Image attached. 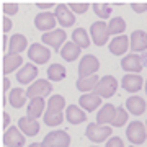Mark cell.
<instances>
[{
    "mask_svg": "<svg viewBox=\"0 0 147 147\" xmlns=\"http://www.w3.org/2000/svg\"><path fill=\"white\" fill-rule=\"evenodd\" d=\"M90 34H92V42L95 46H105L106 42L110 44V30H108V23L101 20H96L92 23L90 26Z\"/></svg>",
    "mask_w": 147,
    "mask_h": 147,
    "instance_id": "6da1fadb",
    "label": "cell"
},
{
    "mask_svg": "<svg viewBox=\"0 0 147 147\" xmlns=\"http://www.w3.org/2000/svg\"><path fill=\"white\" fill-rule=\"evenodd\" d=\"M126 137L127 141L134 144V146H141L147 139V127L144 126V123L141 121H131L126 127Z\"/></svg>",
    "mask_w": 147,
    "mask_h": 147,
    "instance_id": "7a4b0ae2",
    "label": "cell"
},
{
    "mask_svg": "<svg viewBox=\"0 0 147 147\" xmlns=\"http://www.w3.org/2000/svg\"><path fill=\"white\" fill-rule=\"evenodd\" d=\"M98 69H100V61H98V57L93 56V54H85L79 61V79L96 75Z\"/></svg>",
    "mask_w": 147,
    "mask_h": 147,
    "instance_id": "3957f363",
    "label": "cell"
},
{
    "mask_svg": "<svg viewBox=\"0 0 147 147\" xmlns=\"http://www.w3.org/2000/svg\"><path fill=\"white\" fill-rule=\"evenodd\" d=\"M65 39H67V33L62 28H56V30H53L49 33H42V36H41V41L46 46L53 47L54 51H59V53H61L62 46L67 42Z\"/></svg>",
    "mask_w": 147,
    "mask_h": 147,
    "instance_id": "277c9868",
    "label": "cell"
},
{
    "mask_svg": "<svg viewBox=\"0 0 147 147\" xmlns=\"http://www.w3.org/2000/svg\"><path fill=\"white\" fill-rule=\"evenodd\" d=\"M111 132L113 131H111L110 126H100L96 123H90L87 126V129H85V137L90 139L92 142L100 144V142H105L106 139H110Z\"/></svg>",
    "mask_w": 147,
    "mask_h": 147,
    "instance_id": "5b68a950",
    "label": "cell"
},
{
    "mask_svg": "<svg viewBox=\"0 0 147 147\" xmlns=\"http://www.w3.org/2000/svg\"><path fill=\"white\" fill-rule=\"evenodd\" d=\"M44 147H69L70 146V136L67 131L59 129V131H51L47 132L42 139Z\"/></svg>",
    "mask_w": 147,
    "mask_h": 147,
    "instance_id": "8992f818",
    "label": "cell"
},
{
    "mask_svg": "<svg viewBox=\"0 0 147 147\" xmlns=\"http://www.w3.org/2000/svg\"><path fill=\"white\" fill-rule=\"evenodd\" d=\"M54 92L53 82H49L46 79H38L36 82H33L26 90L28 98H44L47 95H51Z\"/></svg>",
    "mask_w": 147,
    "mask_h": 147,
    "instance_id": "52a82bcc",
    "label": "cell"
},
{
    "mask_svg": "<svg viewBox=\"0 0 147 147\" xmlns=\"http://www.w3.org/2000/svg\"><path fill=\"white\" fill-rule=\"evenodd\" d=\"M28 57L30 61H33V64H46L51 59V51L46 44H39V42H33L31 46L28 47Z\"/></svg>",
    "mask_w": 147,
    "mask_h": 147,
    "instance_id": "ba28073f",
    "label": "cell"
},
{
    "mask_svg": "<svg viewBox=\"0 0 147 147\" xmlns=\"http://www.w3.org/2000/svg\"><path fill=\"white\" fill-rule=\"evenodd\" d=\"M116 90H118V80L113 75H105L100 79L96 88H95V93L101 98H111L116 93Z\"/></svg>",
    "mask_w": 147,
    "mask_h": 147,
    "instance_id": "9c48e42d",
    "label": "cell"
},
{
    "mask_svg": "<svg viewBox=\"0 0 147 147\" xmlns=\"http://www.w3.org/2000/svg\"><path fill=\"white\" fill-rule=\"evenodd\" d=\"M54 15H56V20L61 26L69 28L75 25V13L70 10V7L65 5V3H59L54 8Z\"/></svg>",
    "mask_w": 147,
    "mask_h": 147,
    "instance_id": "30bf717a",
    "label": "cell"
},
{
    "mask_svg": "<svg viewBox=\"0 0 147 147\" xmlns=\"http://www.w3.org/2000/svg\"><path fill=\"white\" fill-rule=\"evenodd\" d=\"M56 25H57V20H56V15L53 11H41L34 16V26L39 31L49 33L56 30Z\"/></svg>",
    "mask_w": 147,
    "mask_h": 147,
    "instance_id": "8fae6325",
    "label": "cell"
},
{
    "mask_svg": "<svg viewBox=\"0 0 147 147\" xmlns=\"http://www.w3.org/2000/svg\"><path fill=\"white\" fill-rule=\"evenodd\" d=\"M25 134L20 131L18 126H10L3 134V144L5 147H23L25 146Z\"/></svg>",
    "mask_w": 147,
    "mask_h": 147,
    "instance_id": "7c38bea8",
    "label": "cell"
},
{
    "mask_svg": "<svg viewBox=\"0 0 147 147\" xmlns=\"http://www.w3.org/2000/svg\"><path fill=\"white\" fill-rule=\"evenodd\" d=\"M16 80L21 85H31L33 82L38 80V67L31 62H26L16 72Z\"/></svg>",
    "mask_w": 147,
    "mask_h": 147,
    "instance_id": "4fadbf2b",
    "label": "cell"
},
{
    "mask_svg": "<svg viewBox=\"0 0 147 147\" xmlns=\"http://www.w3.org/2000/svg\"><path fill=\"white\" fill-rule=\"evenodd\" d=\"M121 67L123 70H126L127 74H139L144 69L142 64V57L139 54H126L124 57L121 59Z\"/></svg>",
    "mask_w": 147,
    "mask_h": 147,
    "instance_id": "5bb4252c",
    "label": "cell"
},
{
    "mask_svg": "<svg viewBox=\"0 0 147 147\" xmlns=\"http://www.w3.org/2000/svg\"><path fill=\"white\" fill-rule=\"evenodd\" d=\"M129 41H131V51L134 54L147 51V33L144 30H134L129 36Z\"/></svg>",
    "mask_w": 147,
    "mask_h": 147,
    "instance_id": "9a60e30c",
    "label": "cell"
},
{
    "mask_svg": "<svg viewBox=\"0 0 147 147\" xmlns=\"http://www.w3.org/2000/svg\"><path fill=\"white\" fill-rule=\"evenodd\" d=\"M129 46H131V41H129V36H126V34L115 36L108 44L110 53L115 54V56H124V53H127Z\"/></svg>",
    "mask_w": 147,
    "mask_h": 147,
    "instance_id": "2e32d148",
    "label": "cell"
},
{
    "mask_svg": "<svg viewBox=\"0 0 147 147\" xmlns=\"http://www.w3.org/2000/svg\"><path fill=\"white\" fill-rule=\"evenodd\" d=\"M142 85H146V84H144V80H142V77L139 74H126L121 79V87L126 90V92H129V93L139 92L142 88Z\"/></svg>",
    "mask_w": 147,
    "mask_h": 147,
    "instance_id": "e0dca14e",
    "label": "cell"
},
{
    "mask_svg": "<svg viewBox=\"0 0 147 147\" xmlns=\"http://www.w3.org/2000/svg\"><path fill=\"white\" fill-rule=\"evenodd\" d=\"M18 127H20V131L26 137L36 136L38 132H39V129H41L38 119H33L30 116H21L20 119H18Z\"/></svg>",
    "mask_w": 147,
    "mask_h": 147,
    "instance_id": "ac0fdd59",
    "label": "cell"
},
{
    "mask_svg": "<svg viewBox=\"0 0 147 147\" xmlns=\"http://www.w3.org/2000/svg\"><path fill=\"white\" fill-rule=\"evenodd\" d=\"M100 105H101V96H98L95 92H92V93H84L79 98V106L84 111H90L92 113V111L98 110Z\"/></svg>",
    "mask_w": 147,
    "mask_h": 147,
    "instance_id": "d6986e66",
    "label": "cell"
},
{
    "mask_svg": "<svg viewBox=\"0 0 147 147\" xmlns=\"http://www.w3.org/2000/svg\"><path fill=\"white\" fill-rule=\"evenodd\" d=\"M126 110H127V113H131L134 116H141L147 110V103L139 95H131L126 100Z\"/></svg>",
    "mask_w": 147,
    "mask_h": 147,
    "instance_id": "ffe728a7",
    "label": "cell"
},
{
    "mask_svg": "<svg viewBox=\"0 0 147 147\" xmlns=\"http://www.w3.org/2000/svg\"><path fill=\"white\" fill-rule=\"evenodd\" d=\"M116 108L113 103H106V105H103L98 110V113H96V124H100V126H106L108 123H113V119H115L116 116Z\"/></svg>",
    "mask_w": 147,
    "mask_h": 147,
    "instance_id": "44dd1931",
    "label": "cell"
},
{
    "mask_svg": "<svg viewBox=\"0 0 147 147\" xmlns=\"http://www.w3.org/2000/svg\"><path fill=\"white\" fill-rule=\"evenodd\" d=\"M46 108H47V103L44 101V98H31L26 106V113H28L26 116H30L33 119H38L41 115L46 113L44 111Z\"/></svg>",
    "mask_w": 147,
    "mask_h": 147,
    "instance_id": "7402d4cb",
    "label": "cell"
},
{
    "mask_svg": "<svg viewBox=\"0 0 147 147\" xmlns=\"http://www.w3.org/2000/svg\"><path fill=\"white\" fill-rule=\"evenodd\" d=\"M65 119L70 124H82L87 121V115L79 105H69L65 110Z\"/></svg>",
    "mask_w": 147,
    "mask_h": 147,
    "instance_id": "603a6c76",
    "label": "cell"
},
{
    "mask_svg": "<svg viewBox=\"0 0 147 147\" xmlns=\"http://www.w3.org/2000/svg\"><path fill=\"white\" fill-rule=\"evenodd\" d=\"M28 47V39L25 34L21 33H15L13 36H10V44H8V53L7 54H20Z\"/></svg>",
    "mask_w": 147,
    "mask_h": 147,
    "instance_id": "cb8c5ba5",
    "label": "cell"
},
{
    "mask_svg": "<svg viewBox=\"0 0 147 147\" xmlns=\"http://www.w3.org/2000/svg\"><path fill=\"white\" fill-rule=\"evenodd\" d=\"M25 64H23V57L21 54H5L3 57V72L11 74L15 70H20Z\"/></svg>",
    "mask_w": 147,
    "mask_h": 147,
    "instance_id": "d4e9b609",
    "label": "cell"
},
{
    "mask_svg": "<svg viewBox=\"0 0 147 147\" xmlns=\"http://www.w3.org/2000/svg\"><path fill=\"white\" fill-rule=\"evenodd\" d=\"M26 98H28L26 90L20 88V87H13V88L10 90V93H8V103H10V106H13L15 110L25 106Z\"/></svg>",
    "mask_w": 147,
    "mask_h": 147,
    "instance_id": "484cf974",
    "label": "cell"
},
{
    "mask_svg": "<svg viewBox=\"0 0 147 147\" xmlns=\"http://www.w3.org/2000/svg\"><path fill=\"white\" fill-rule=\"evenodd\" d=\"M80 51H82V49H80L74 41H67L62 46V49H61V57H62L65 62H74L75 59H79Z\"/></svg>",
    "mask_w": 147,
    "mask_h": 147,
    "instance_id": "4316f807",
    "label": "cell"
},
{
    "mask_svg": "<svg viewBox=\"0 0 147 147\" xmlns=\"http://www.w3.org/2000/svg\"><path fill=\"white\" fill-rule=\"evenodd\" d=\"M100 82V77H96V75H92V77H84V79H77V90L79 92H84V93H92V90L95 92L96 88V85Z\"/></svg>",
    "mask_w": 147,
    "mask_h": 147,
    "instance_id": "83f0119b",
    "label": "cell"
},
{
    "mask_svg": "<svg viewBox=\"0 0 147 147\" xmlns=\"http://www.w3.org/2000/svg\"><path fill=\"white\" fill-rule=\"evenodd\" d=\"M64 108H65V98H64L62 95L54 93V95L49 96V100H47V108H46L47 113H56V115H59V113L64 111Z\"/></svg>",
    "mask_w": 147,
    "mask_h": 147,
    "instance_id": "f1b7e54d",
    "label": "cell"
},
{
    "mask_svg": "<svg viewBox=\"0 0 147 147\" xmlns=\"http://www.w3.org/2000/svg\"><path fill=\"white\" fill-rule=\"evenodd\" d=\"M46 74H47L49 82H61V80L67 75V70H65V67L61 65V64H51V65L47 67Z\"/></svg>",
    "mask_w": 147,
    "mask_h": 147,
    "instance_id": "f546056e",
    "label": "cell"
},
{
    "mask_svg": "<svg viewBox=\"0 0 147 147\" xmlns=\"http://www.w3.org/2000/svg\"><path fill=\"white\" fill-rule=\"evenodd\" d=\"M108 30H110V34L113 36H121L123 33L126 31V21L123 16H113L110 21H108Z\"/></svg>",
    "mask_w": 147,
    "mask_h": 147,
    "instance_id": "4dcf8cb0",
    "label": "cell"
},
{
    "mask_svg": "<svg viewBox=\"0 0 147 147\" xmlns=\"http://www.w3.org/2000/svg\"><path fill=\"white\" fill-rule=\"evenodd\" d=\"M72 41L80 49L88 47L90 46V36H88V33H87V30H84V28H75L72 31Z\"/></svg>",
    "mask_w": 147,
    "mask_h": 147,
    "instance_id": "1f68e13d",
    "label": "cell"
},
{
    "mask_svg": "<svg viewBox=\"0 0 147 147\" xmlns=\"http://www.w3.org/2000/svg\"><path fill=\"white\" fill-rule=\"evenodd\" d=\"M111 10H113V5H108V3H93V11L95 15L98 16L101 21L108 20L111 16Z\"/></svg>",
    "mask_w": 147,
    "mask_h": 147,
    "instance_id": "d6a6232c",
    "label": "cell"
},
{
    "mask_svg": "<svg viewBox=\"0 0 147 147\" xmlns=\"http://www.w3.org/2000/svg\"><path fill=\"white\" fill-rule=\"evenodd\" d=\"M127 118H129V115H127V110L126 108H123V106H118V110H116V116H115V119H113V126L115 127H121V126H124L127 123Z\"/></svg>",
    "mask_w": 147,
    "mask_h": 147,
    "instance_id": "836d02e7",
    "label": "cell"
},
{
    "mask_svg": "<svg viewBox=\"0 0 147 147\" xmlns=\"http://www.w3.org/2000/svg\"><path fill=\"white\" fill-rule=\"evenodd\" d=\"M44 123H46L47 126H51V127H54V126H61L62 124V121H64V115L62 113H59V115H56V113H44Z\"/></svg>",
    "mask_w": 147,
    "mask_h": 147,
    "instance_id": "e575fe53",
    "label": "cell"
},
{
    "mask_svg": "<svg viewBox=\"0 0 147 147\" xmlns=\"http://www.w3.org/2000/svg\"><path fill=\"white\" fill-rule=\"evenodd\" d=\"M18 3H10V2H5L3 3V13L5 16H11V15H16L18 13Z\"/></svg>",
    "mask_w": 147,
    "mask_h": 147,
    "instance_id": "d590c367",
    "label": "cell"
},
{
    "mask_svg": "<svg viewBox=\"0 0 147 147\" xmlns=\"http://www.w3.org/2000/svg\"><path fill=\"white\" fill-rule=\"evenodd\" d=\"M70 10L74 11V13H79V15H84V13H87V10L90 8L88 3H70Z\"/></svg>",
    "mask_w": 147,
    "mask_h": 147,
    "instance_id": "8d00e7d4",
    "label": "cell"
},
{
    "mask_svg": "<svg viewBox=\"0 0 147 147\" xmlns=\"http://www.w3.org/2000/svg\"><path fill=\"white\" fill-rule=\"evenodd\" d=\"M105 147H124V142H123L121 137L115 136V137H110V139L106 141V146Z\"/></svg>",
    "mask_w": 147,
    "mask_h": 147,
    "instance_id": "74e56055",
    "label": "cell"
},
{
    "mask_svg": "<svg viewBox=\"0 0 147 147\" xmlns=\"http://www.w3.org/2000/svg\"><path fill=\"white\" fill-rule=\"evenodd\" d=\"M131 8L136 13H144V11H147V3H132Z\"/></svg>",
    "mask_w": 147,
    "mask_h": 147,
    "instance_id": "f35d334b",
    "label": "cell"
},
{
    "mask_svg": "<svg viewBox=\"0 0 147 147\" xmlns=\"http://www.w3.org/2000/svg\"><path fill=\"white\" fill-rule=\"evenodd\" d=\"M10 30H11V20L8 16H3V31L8 33Z\"/></svg>",
    "mask_w": 147,
    "mask_h": 147,
    "instance_id": "ab89813d",
    "label": "cell"
},
{
    "mask_svg": "<svg viewBox=\"0 0 147 147\" xmlns=\"http://www.w3.org/2000/svg\"><path fill=\"white\" fill-rule=\"evenodd\" d=\"M36 7L39 8V10H46V11H49L51 8H53V7L56 8V5H54V3H38Z\"/></svg>",
    "mask_w": 147,
    "mask_h": 147,
    "instance_id": "60d3db41",
    "label": "cell"
},
{
    "mask_svg": "<svg viewBox=\"0 0 147 147\" xmlns=\"http://www.w3.org/2000/svg\"><path fill=\"white\" fill-rule=\"evenodd\" d=\"M8 124H10V116H8V113H3V129H8Z\"/></svg>",
    "mask_w": 147,
    "mask_h": 147,
    "instance_id": "b9f144b4",
    "label": "cell"
},
{
    "mask_svg": "<svg viewBox=\"0 0 147 147\" xmlns=\"http://www.w3.org/2000/svg\"><path fill=\"white\" fill-rule=\"evenodd\" d=\"M3 90H5V92H8V93H10V79H8V77H5V79H3Z\"/></svg>",
    "mask_w": 147,
    "mask_h": 147,
    "instance_id": "7bdbcfd3",
    "label": "cell"
},
{
    "mask_svg": "<svg viewBox=\"0 0 147 147\" xmlns=\"http://www.w3.org/2000/svg\"><path fill=\"white\" fill-rule=\"evenodd\" d=\"M28 147H44V146H42V142H33V144H30Z\"/></svg>",
    "mask_w": 147,
    "mask_h": 147,
    "instance_id": "ee69618b",
    "label": "cell"
},
{
    "mask_svg": "<svg viewBox=\"0 0 147 147\" xmlns=\"http://www.w3.org/2000/svg\"><path fill=\"white\" fill-rule=\"evenodd\" d=\"M141 57H142V64H144V67H146V65H147V54L144 53V54L141 56Z\"/></svg>",
    "mask_w": 147,
    "mask_h": 147,
    "instance_id": "f6af8a7d",
    "label": "cell"
},
{
    "mask_svg": "<svg viewBox=\"0 0 147 147\" xmlns=\"http://www.w3.org/2000/svg\"><path fill=\"white\" fill-rule=\"evenodd\" d=\"M144 88H146V95H147V80H146V85H144Z\"/></svg>",
    "mask_w": 147,
    "mask_h": 147,
    "instance_id": "bcb514c9",
    "label": "cell"
},
{
    "mask_svg": "<svg viewBox=\"0 0 147 147\" xmlns=\"http://www.w3.org/2000/svg\"><path fill=\"white\" fill-rule=\"evenodd\" d=\"M129 147H141V146H129Z\"/></svg>",
    "mask_w": 147,
    "mask_h": 147,
    "instance_id": "7dc6e473",
    "label": "cell"
},
{
    "mask_svg": "<svg viewBox=\"0 0 147 147\" xmlns=\"http://www.w3.org/2000/svg\"><path fill=\"white\" fill-rule=\"evenodd\" d=\"M146 127H147V121H146Z\"/></svg>",
    "mask_w": 147,
    "mask_h": 147,
    "instance_id": "c3c4849f",
    "label": "cell"
},
{
    "mask_svg": "<svg viewBox=\"0 0 147 147\" xmlns=\"http://www.w3.org/2000/svg\"><path fill=\"white\" fill-rule=\"evenodd\" d=\"M92 147H98V146H92Z\"/></svg>",
    "mask_w": 147,
    "mask_h": 147,
    "instance_id": "681fc988",
    "label": "cell"
}]
</instances>
